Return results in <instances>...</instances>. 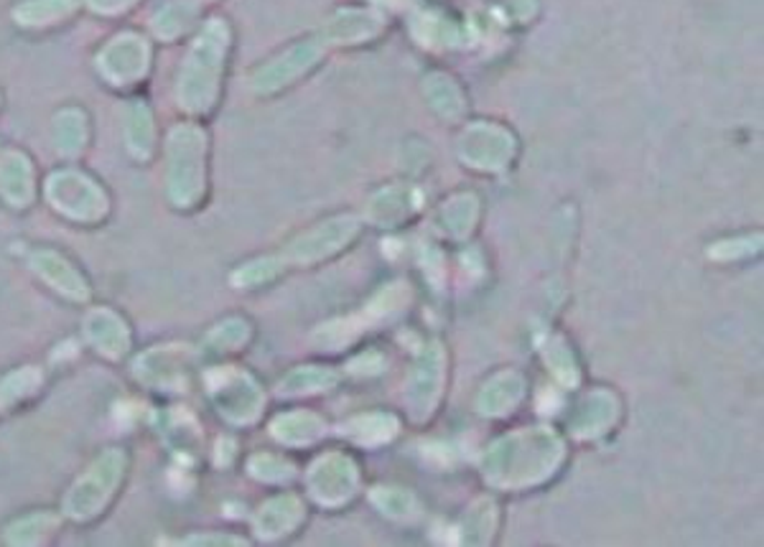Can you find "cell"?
<instances>
[{
  "label": "cell",
  "mask_w": 764,
  "mask_h": 547,
  "mask_svg": "<svg viewBox=\"0 0 764 547\" xmlns=\"http://www.w3.org/2000/svg\"><path fill=\"white\" fill-rule=\"evenodd\" d=\"M128 471V453L123 449H107L82 471L77 482L64 496L62 512L72 522H93L110 507Z\"/></svg>",
  "instance_id": "obj_1"
},
{
  "label": "cell",
  "mask_w": 764,
  "mask_h": 547,
  "mask_svg": "<svg viewBox=\"0 0 764 547\" xmlns=\"http://www.w3.org/2000/svg\"><path fill=\"white\" fill-rule=\"evenodd\" d=\"M166 186H169L171 202L189 210L199 202L204 189V136L191 126H179L169 132L166 146Z\"/></svg>",
  "instance_id": "obj_2"
},
{
  "label": "cell",
  "mask_w": 764,
  "mask_h": 547,
  "mask_svg": "<svg viewBox=\"0 0 764 547\" xmlns=\"http://www.w3.org/2000/svg\"><path fill=\"white\" fill-rule=\"evenodd\" d=\"M224 52V33L220 26H210L204 36L189 52L179 79V103L191 112L210 110L217 93V74Z\"/></svg>",
  "instance_id": "obj_3"
},
{
  "label": "cell",
  "mask_w": 764,
  "mask_h": 547,
  "mask_svg": "<svg viewBox=\"0 0 764 547\" xmlns=\"http://www.w3.org/2000/svg\"><path fill=\"white\" fill-rule=\"evenodd\" d=\"M46 199L56 212L74 222L93 225L110 210L107 194L82 171H60L46 181Z\"/></svg>",
  "instance_id": "obj_4"
},
{
  "label": "cell",
  "mask_w": 764,
  "mask_h": 547,
  "mask_svg": "<svg viewBox=\"0 0 764 547\" xmlns=\"http://www.w3.org/2000/svg\"><path fill=\"white\" fill-rule=\"evenodd\" d=\"M151 66V46L138 33H120L97 54V69L113 87L138 85Z\"/></svg>",
  "instance_id": "obj_5"
},
{
  "label": "cell",
  "mask_w": 764,
  "mask_h": 547,
  "mask_svg": "<svg viewBox=\"0 0 764 547\" xmlns=\"http://www.w3.org/2000/svg\"><path fill=\"white\" fill-rule=\"evenodd\" d=\"M187 352L179 346H151L132 362V375L151 389H179L187 383Z\"/></svg>",
  "instance_id": "obj_6"
},
{
  "label": "cell",
  "mask_w": 764,
  "mask_h": 547,
  "mask_svg": "<svg viewBox=\"0 0 764 547\" xmlns=\"http://www.w3.org/2000/svg\"><path fill=\"white\" fill-rule=\"evenodd\" d=\"M82 331H85L87 344L97 354H103L105 360H120V356L130 352L132 334L128 321L120 313L107 309V305L87 311L85 321H82Z\"/></svg>",
  "instance_id": "obj_7"
},
{
  "label": "cell",
  "mask_w": 764,
  "mask_h": 547,
  "mask_svg": "<svg viewBox=\"0 0 764 547\" xmlns=\"http://www.w3.org/2000/svg\"><path fill=\"white\" fill-rule=\"evenodd\" d=\"M29 265L49 288L56 290V293L64 298H70V301L85 303L89 298V283L85 276H82L64 255L54 250H36L31 255Z\"/></svg>",
  "instance_id": "obj_8"
},
{
  "label": "cell",
  "mask_w": 764,
  "mask_h": 547,
  "mask_svg": "<svg viewBox=\"0 0 764 547\" xmlns=\"http://www.w3.org/2000/svg\"><path fill=\"white\" fill-rule=\"evenodd\" d=\"M33 165L26 153L6 151L0 155V196L15 210H26L33 202Z\"/></svg>",
  "instance_id": "obj_9"
},
{
  "label": "cell",
  "mask_w": 764,
  "mask_h": 547,
  "mask_svg": "<svg viewBox=\"0 0 764 547\" xmlns=\"http://www.w3.org/2000/svg\"><path fill=\"white\" fill-rule=\"evenodd\" d=\"M123 130H126V146L132 159L136 161L151 159L153 146H156V128H153V115L151 110H148L146 103L136 99V103H130L126 107V126H123Z\"/></svg>",
  "instance_id": "obj_10"
},
{
  "label": "cell",
  "mask_w": 764,
  "mask_h": 547,
  "mask_svg": "<svg viewBox=\"0 0 764 547\" xmlns=\"http://www.w3.org/2000/svg\"><path fill=\"white\" fill-rule=\"evenodd\" d=\"M212 395L220 405L222 416L232 420H247L255 416L257 395L245 377H222V383L212 387Z\"/></svg>",
  "instance_id": "obj_11"
},
{
  "label": "cell",
  "mask_w": 764,
  "mask_h": 547,
  "mask_svg": "<svg viewBox=\"0 0 764 547\" xmlns=\"http://www.w3.org/2000/svg\"><path fill=\"white\" fill-rule=\"evenodd\" d=\"M44 387V372L41 367H19L0 377V412L19 408L21 403L31 400Z\"/></svg>",
  "instance_id": "obj_12"
},
{
  "label": "cell",
  "mask_w": 764,
  "mask_h": 547,
  "mask_svg": "<svg viewBox=\"0 0 764 547\" xmlns=\"http://www.w3.org/2000/svg\"><path fill=\"white\" fill-rule=\"evenodd\" d=\"M87 115L79 107H64L62 112L54 115L52 138L56 151L62 155H79L87 146Z\"/></svg>",
  "instance_id": "obj_13"
},
{
  "label": "cell",
  "mask_w": 764,
  "mask_h": 547,
  "mask_svg": "<svg viewBox=\"0 0 764 547\" xmlns=\"http://www.w3.org/2000/svg\"><path fill=\"white\" fill-rule=\"evenodd\" d=\"M77 11V0H23L15 6L13 19L19 26L26 29H46L54 26Z\"/></svg>",
  "instance_id": "obj_14"
},
{
  "label": "cell",
  "mask_w": 764,
  "mask_h": 547,
  "mask_svg": "<svg viewBox=\"0 0 764 547\" xmlns=\"http://www.w3.org/2000/svg\"><path fill=\"white\" fill-rule=\"evenodd\" d=\"M62 519L54 512H31L26 517L13 519L6 527V543L8 545H44L56 529H60Z\"/></svg>",
  "instance_id": "obj_15"
},
{
  "label": "cell",
  "mask_w": 764,
  "mask_h": 547,
  "mask_svg": "<svg viewBox=\"0 0 764 547\" xmlns=\"http://www.w3.org/2000/svg\"><path fill=\"white\" fill-rule=\"evenodd\" d=\"M194 8L189 6V0H173V3L163 6L159 13L153 15V31L159 39H177L181 31L189 26Z\"/></svg>",
  "instance_id": "obj_16"
},
{
  "label": "cell",
  "mask_w": 764,
  "mask_h": 547,
  "mask_svg": "<svg viewBox=\"0 0 764 547\" xmlns=\"http://www.w3.org/2000/svg\"><path fill=\"white\" fill-rule=\"evenodd\" d=\"M132 3H136V0H87V6L93 8L95 13H105V15L126 11V8H130Z\"/></svg>",
  "instance_id": "obj_17"
}]
</instances>
